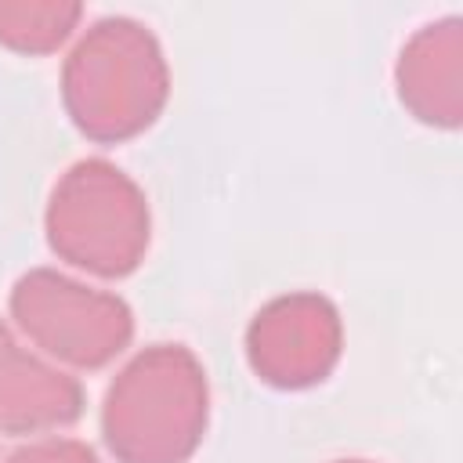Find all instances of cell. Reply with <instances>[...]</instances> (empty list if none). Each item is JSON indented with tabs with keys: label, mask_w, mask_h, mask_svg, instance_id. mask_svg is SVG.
Segmentation results:
<instances>
[{
	"label": "cell",
	"mask_w": 463,
	"mask_h": 463,
	"mask_svg": "<svg viewBox=\"0 0 463 463\" xmlns=\"http://www.w3.org/2000/svg\"><path fill=\"white\" fill-rule=\"evenodd\" d=\"M170 98V65L159 36L130 18H98L61 65V101L90 141L112 145L148 130Z\"/></svg>",
	"instance_id": "1"
},
{
	"label": "cell",
	"mask_w": 463,
	"mask_h": 463,
	"mask_svg": "<svg viewBox=\"0 0 463 463\" xmlns=\"http://www.w3.org/2000/svg\"><path fill=\"white\" fill-rule=\"evenodd\" d=\"M210 420L206 369L184 344H148L109 383L101 438L116 463H184Z\"/></svg>",
	"instance_id": "2"
},
{
	"label": "cell",
	"mask_w": 463,
	"mask_h": 463,
	"mask_svg": "<svg viewBox=\"0 0 463 463\" xmlns=\"http://www.w3.org/2000/svg\"><path fill=\"white\" fill-rule=\"evenodd\" d=\"M43 228L61 260L101 279H123L145 260L152 210L130 174L90 156L54 181Z\"/></svg>",
	"instance_id": "3"
},
{
	"label": "cell",
	"mask_w": 463,
	"mask_h": 463,
	"mask_svg": "<svg viewBox=\"0 0 463 463\" xmlns=\"http://www.w3.org/2000/svg\"><path fill=\"white\" fill-rule=\"evenodd\" d=\"M11 315L36 347L76 369L109 365L134 336V311L123 297L54 268H33L11 286Z\"/></svg>",
	"instance_id": "4"
},
{
	"label": "cell",
	"mask_w": 463,
	"mask_h": 463,
	"mask_svg": "<svg viewBox=\"0 0 463 463\" xmlns=\"http://www.w3.org/2000/svg\"><path fill=\"white\" fill-rule=\"evenodd\" d=\"M344 351V322L329 297L297 289L268 300L246 329V358L257 380L279 391L322 383Z\"/></svg>",
	"instance_id": "5"
},
{
	"label": "cell",
	"mask_w": 463,
	"mask_h": 463,
	"mask_svg": "<svg viewBox=\"0 0 463 463\" xmlns=\"http://www.w3.org/2000/svg\"><path fill=\"white\" fill-rule=\"evenodd\" d=\"M463 18L449 14L416 29L394 65L402 105L430 127H459L463 119Z\"/></svg>",
	"instance_id": "6"
},
{
	"label": "cell",
	"mask_w": 463,
	"mask_h": 463,
	"mask_svg": "<svg viewBox=\"0 0 463 463\" xmlns=\"http://www.w3.org/2000/svg\"><path fill=\"white\" fill-rule=\"evenodd\" d=\"M80 412V380L29 354L0 318V427L11 434H40L76 423Z\"/></svg>",
	"instance_id": "7"
},
{
	"label": "cell",
	"mask_w": 463,
	"mask_h": 463,
	"mask_svg": "<svg viewBox=\"0 0 463 463\" xmlns=\"http://www.w3.org/2000/svg\"><path fill=\"white\" fill-rule=\"evenodd\" d=\"M83 18L80 0H0V43L22 54H47Z\"/></svg>",
	"instance_id": "8"
},
{
	"label": "cell",
	"mask_w": 463,
	"mask_h": 463,
	"mask_svg": "<svg viewBox=\"0 0 463 463\" xmlns=\"http://www.w3.org/2000/svg\"><path fill=\"white\" fill-rule=\"evenodd\" d=\"M4 463H101L87 441L76 438H40L14 449Z\"/></svg>",
	"instance_id": "9"
},
{
	"label": "cell",
	"mask_w": 463,
	"mask_h": 463,
	"mask_svg": "<svg viewBox=\"0 0 463 463\" xmlns=\"http://www.w3.org/2000/svg\"><path fill=\"white\" fill-rule=\"evenodd\" d=\"M333 463H373V459H333Z\"/></svg>",
	"instance_id": "10"
}]
</instances>
